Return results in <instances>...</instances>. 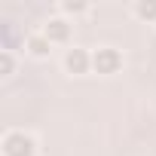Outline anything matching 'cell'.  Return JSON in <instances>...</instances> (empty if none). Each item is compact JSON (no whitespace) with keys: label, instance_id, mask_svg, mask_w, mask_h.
<instances>
[{"label":"cell","instance_id":"6da1fadb","mask_svg":"<svg viewBox=\"0 0 156 156\" xmlns=\"http://www.w3.org/2000/svg\"><path fill=\"white\" fill-rule=\"evenodd\" d=\"M3 156H37V141L28 132H9L3 138Z\"/></svg>","mask_w":156,"mask_h":156},{"label":"cell","instance_id":"7a4b0ae2","mask_svg":"<svg viewBox=\"0 0 156 156\" xmlns=\"http://www.w3.org/2000/svg\"><path fill=\"white\" fill-rule=\"evenodd\" d=\"M119 67H122V55H119V49H113V46H101V49L92 52V70L110 76V73H116Z\"/></svg>","mask_w":156,"mask_h":156},{"label":"cell","instance_id":"3957f363","mask_svg":"<svg viewBox=\"0 0 156 156\" xmlns=\"http://www.w3.org/2000/svg\"><path fill=\"white\" fill-rule=\"evenodd\" d=\"M64 70H67V73H73V76L89 73V70H92V55H89L86 49H80V46L67 49V52H64Z\"/></svg>","mask_w":156,"mask_h":156},{"label":"cell","instance_id":"277c9868","mask_svg":"<svg viewBox=\"0 0 156 156\" xmlns=\"http://www.w3.org/2000/svg\"><path fill=\"white\" fill-rule=\"evenodd\" d=\"M43 37H46L49 43H67V40H70V25H67L64 19H49V22L43 25Z\"/></svg>","mask_w":156,"mask_h":156},{"label":"cell","instance_id":"5b68a950","mask_svg":"<svg viewBox=\"0 0 156 156\" xmlns=\"http://www.w3.org/2000/svg\"><path fill=\"white\" fill-rule=\"evenodd\" d=\"M25 46H28V52H31L34 58H46V55L52 52V43H49V40L43 37V34H31Z\"/></svg>","mask_w":156,"mask_h":156},{"label":"cell","instance_id":"8992f818","mask_svg":"<svg viewBox=\"0 0 156 156\" xmlns=\"http://www.w3.org/2000/svg\"><path fill=\"white\" fill-rule=\"evenodd\" d=\"M132 9L141 22H156V0H138Z\"/></svg>","mask_w":156,"mask_h":156},{"label":"cell","instance_id":"52a82bcc","mask_svg":"<svg viewBox=\"0 0 156 156\" xmlns=\"http://www.w3.org/2000/svg\"><path fill=\"white\" fill-rule=\"evenodd\" d=\"M12 70H16V58L9 49H3L0 52V76H12Z\"/></svg>","mask_w":156,"mask_h":156},{"label":"cell","instance_id":"ba28073f","mask_svg":"<svg viewBox=\"0 0 156 156\" xmlns=\"http://www.w3.org/2000/svg\"><path fill=\"white\" fill-rule=\"evenodd\" d=\"M61 9H64L67 16H80V12H86V9H89V3H83V0H64Z\"/></svg>","mask_w":156,"mask_h":156}]
</instances>
